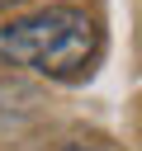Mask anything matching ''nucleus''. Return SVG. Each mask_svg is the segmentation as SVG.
<instances>
[{
    "mask_svg": "<svg viewBox=\"0 0 142 151\" xmlns=\"http://www.w3.org/2000/svg\"><path fill=\"white\" fill-rule=\"evenodd\" d=\"M95 42H99L95 19L85 9H71V5H52V9H38L28 19L0 24V61L28 66L43 76L85 71L95 57Z\"/></svg>",
    "mask_w": 142,
    "mask_h": 151,
    "instance_id": "obj_1",
    "label": "nucleus"
},
{
    "mask_svg": "<svg viewBox=\"0 0 142 151\" xmlns=\"http://www.w3.org/2000/svg\"><path fill=\"white\" fill-rule=\"evenodd\" d=\"M0 5H19V0H0Z\"/></svg>",
    "mask_w": 142,
    "mask_h": 151,
    "instance_id": "obj_2",
    "label": "nucleus"
},
{
    "mask_svg": "<svg viewBox=\"0 0 142 151\" xmlns=\"http://www.w3.org/2000/svg\"><path fill=\"white\" fill-rule=\"evenodd\" d=\"M66 151H85V146H66Z\"/></svg>",
    "mask_w": 142,
    "mask_h": 151,
    "instance_id": "obj_3",
    "label": "nucleus"
}]
</instances>
